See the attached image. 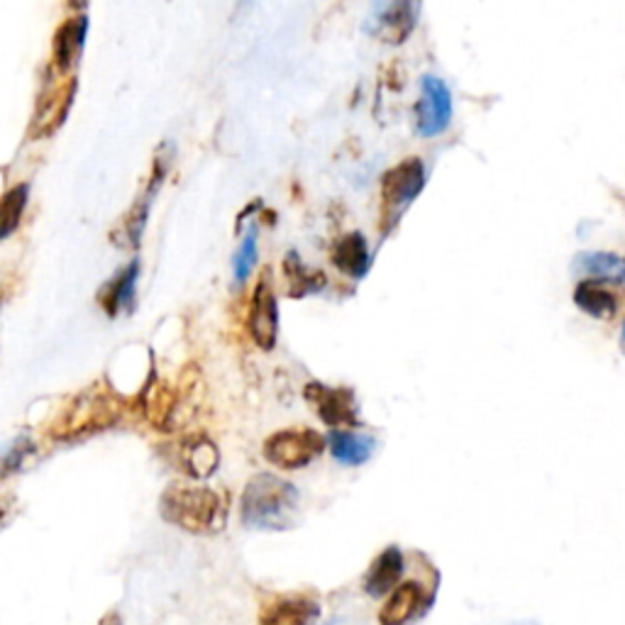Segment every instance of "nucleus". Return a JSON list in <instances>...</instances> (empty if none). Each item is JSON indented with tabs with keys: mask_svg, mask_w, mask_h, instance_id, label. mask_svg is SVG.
Returning a JSON list of instances; mask_svg holds the SVG:
<instances>
[{
	"mask_svg": "<svg viewBox=\"0 0 625 625\" xmlns=\"http://www.w3.org/2000/svg\"><path fill=\"white\" fill-rule=\"evenodd\" d=\"M298 489L276 474H255L239 499V515L247 527L257 531H288L296 523Z\"/></svg>",
	"mask_w": 625,
	"mask_h": 625,
	"instance_id": "1",
	"label": "nucleus"
},
{
	"mask_svg": "<svg viewBox=\"0 0 625 625\" xmlns=\"http://www.w3.org/2000/svg\"><path fill=\"white\" fill-rule=\"evenodd\" d=\"M160 509L166 523L186 533H218L225 525L223 499L213 489L194 482H174L162 494Z\"/></svg>",
	"mask_w": 625,
	"mask_h": 625,
	"instance_id": "2",
	"label": "nucleus"
},
{
	"mask_svg": "<svg viewBox=\"0 0 625 625\" xmlns=\"http://www.w3.org/2000/svg\"><path fill=\"white\" fill-rule=\"evenodd\" d=\"M117 418H120V401L113 393L95 387L79 393L76 399L64 408V413L59 416L54 420V426L50 428V436L54 440H74L81 436H89V432L111 428Z\"/></svg>",
	"mask_w": 625,
	"mask_h": 625,
	"instance_id": "3",
	"label": "nucleus"
},
{
	"mask_svg": "<svg viewBox=\"0 0 625 625\" xmlns=\"http://www.w3.org/2000/svg\"><path fill=\"white\" fill-rule=\"evenodd\" d=\"M426 186V166L416 156L396 164L381 182V223L393 227Z\"/></svg>",
	"mask_w": 625,
	"mask_h": 625,
	"instance_id": "4",
	"label": "nucleus"
},
{
	"mask_svg": "<svg viewBox=\"0 0 625 625\" xmlns=\"http://www.w3.org/2000/svg\"><path fill=\"white\" fill-rule=\"evenodd\" d=\"M326 450V438L312 428H286L264 442V460L279 469H304Z\"/></svg>",
	"mask_w": 625,
	"mask_h": 625,
	"instance_id": "5",
	"label": "nucleus"
},
{
	"mask_svg": "<svg viewBox=\"0 0 625 625\" xmlns=\"http://www.w3.org/2000/svg\"><path fill=\"white\" fill-rule=\"evenodd\" d=\"M452 93L438 76H423L416 103V132L420 137H438L450 127Z\"/></svg>",
	"mask_w": 625,
	"mask_h": 625,
	"instance_id": "6",
	"label": "nucleus"
},
{
	"mask_svg": "<svg viewBox=\"0 0 625 625\" xmlns=\"http://www.w3.org/2000/svg\"><path fill=\"white\" fill-rule=\"evenodd\" d=\"M306 401L322 423L335 430L359 423L355 393L350 389H332L320 381H310L306 387Z\"/></svg>",
	"mask_w": 625,
	"mask_h": 625,
	"instance_id": "7",
	"label": "nucleus"
},
{
	"mask_svg": "<svg viewBox=\"0 0 625 625\" xmlns=\"http://www.w3.org/2000/svg\"><path fill=\"white\" fill-rule=\"evenodd\" d=\"M249 335L262 350H274L276 335H279V306H276V294L267 276H262L255 294H252L249 316H247Z\"/></svg>",
	"mask_w": 625,
	"mask_h": 625,
	"instance_id": "8",
	"label": "nucleus"
},
{
	"mask_svg": "<svg viewBox=\"0 0 625 625\" xmlns=\"http://www.w3.org/2000/svg\"><path fill=\"white\" fill-rule=\"evenodd\" d=\"M320 616L318 601L308 594L274 598L259 613V625H312Z\"/></svg>",
	"mask_w": 625,
	"mask_h": 625,
	"instance_id": "9",
	"label": "nucleus"
},
{
	"mask_svg": "<svg viewBox=\"0 0 625 625\" xmlns=\"http://www.w3.org/2000/svg\"><path fill=\"white\" fill-rule=\"evenodd\" d=\"M428 608V594L423 584L406 582L389 594L387 604L379 611L381 625H408Z\"/></svg>",
	"mask_w": 625,
	"mask_h": 625,
	"instance_id": "10",
	"label": "nucleus"
},
{
	"mask_svg": "<svg viewBox=\"0 0 625 625\" xmlns=\"http://www.w3.org/2000/svg\"><path fill=\"white\" fill-rule=\"evenodd\" d=\"M403 552L391 545L381 552V555L369 564V570L365 574V580H362V586H365V592L371 596V598H379V596H387L391 594L396 584H399L401 580V574H403Z\"/></svg>",
	"mask_w": 625,
	"mask_h": 625,
	"instance_id": "11",
	"label": "nucleus"
},
{
	"mask_svg": "<svg viewBox=\"0 0 625 625\" xmlns=\"http://www.w3.org/2000/svg\"><path fill=\"white\" fill-rule=\"evenodd\" d=\"M326 442L330 448V454L345 467H359L369 462L377 448L375 438L357 430H330Z\"/></svg>",
	"mask_w": 625,
	"mask_h": 625,
	"instance_id": "12",
	"label": "nucleus"
},
{
	"mask_svg": "<svg viewBox=\"0 0 625 625\" xmlns=\"http://www.w3.org/2000/svg\"><path fill=\"white\" fill-rule=\"evenodd\" d=\"M86 30L89 20L86 16H76L66 20L62 28L54 34V64L59 71H71L79 62V57L83 52V42H86Z\"/></svg>",
	"mask_w": 625,
	"mask_h": 625,
	"instance_id": "13",
	"label": "nucleus"
},
{
	"mask_svg": "<svg viewBox=\"0 0 625 625\" xmlns=\"http://www.w3.org/2000/svg\"><path fill=\"white\" fill-rule=\"evenodd\" d=\"M413 22H416L413 0H393V3L379 10L375 32L383 42L399 44L413 32Z\"/></svg>",
	"mask_w": 625,
	"mask_h": 625,
	"instance_id": "14",
	"label": "nucleus"
},
{
	"mask_svg": "<svg viewBox=\"0 0 625 625\" xmlns=\"http://www.w3.org/2000/svg\"><path fill=\"white\" fill-rule=\"evenodd\" d=\"M137 276H140V264L132 262L130 267H125L115 276V279L105 284V288L101 291V306L107 316L115 318L123 310L132 308V304H135Z\"/></svg>",
	"mask_w": 625,
	"mask_h": 625,
	"instance_id": "15",
	"label": "nucleus"
},
{
	"mask_svg": "<svg viewBox=\"0 0 625 625\" xmlns=\"http://www.w3.org/2000/svg\"><path fill=\"white\" fill-rule=\"evenodd\" d=\"M574 304L580 310H584L586 316H592L596 320H611L618 312V298L616 294L606 288L598 281H580L574 288Z\"/></svg>",
	"mask_w": 625,
	"mask_h": 625,
	"instance_id": "16",
	"label": "nucleus"
},
{
	"mask_svg": "<svg viewBox=\"0 0 625 625\" xmlns=\"http://www.w3.org/2000/svg\"><path fill=\"white\" fill-rule=\"evenodd\" d=\"M332 264L342 274L352 276V279H362L369 269V247L367 239L359 233L345 235L332 247Z\"/></svg>",
	"mask_w": 625,
	"mask_h": 625,
	"instance_id": "17",
	"label": "nucleus"
},
{
	"mask_svg": "<svg viewBox=\"0 0 625 625\" xmlns=\"http://www.w3.org/2000/svg\"><path fill=\"white\" fill-rule=\"evenodd\" d=\"M576 271L588 276V281L621 286L625 279V264L621 255L613 252H586L576 257Z\"/></svg>",
	"mask_w": 625,
	"mask_h": 625,
	"instance_id": "18",
	"label": "nucleus"
},
{
	"mask_svg": "<svg viewBox=\"0 0 625 625\" xmlns=\"http://www.w3.org/2000/svg\"><path fill=\"white\" fill-rule=\"evenodd\" d=\"M221 452L206 436H196L182 444V467L188 477L208 479L218 469Z\"/></svg>",
	"mask_w": 625,
	"mask_h": 625,
	"instance_id": "19",
	"label": "nucleus"
},
{
	"mask_svg": "<svg viewBox=\"0 0 625 625\" xmlns=\"http://www.w3.org/2000/svg\"><path fill=\"white\" fill-rule=\"evenodd\" d=\"M74 89H76V81L64 83V86H59L50 95V101L38 107V117H34V127H38V132H34V135H50V132H54L59 125L64 123V117L69 115L71 101H74Z\"/></svg>",
	"mask_w": 625,
	"mask_h": 625,
	"instance_id": "20",
	"label": "nucleus"
},
{
	"mask_svg": "<svg viewBox=\"0 0 625 625\" xmlns=\"http://www.w3.org/2000/svg\"><path fill=\"white\" fill-rule=\"evenodd\" d=\"M30 198V186L18 184L0 196V239H6L18 230V225L25 215Z\"/></svg>",
	"mask_w": 625,
	"mask_h": 625,
	"instance_id": "21",
	"label": "nucleus"
},
{
	"mask_svg": "<svg viewBox=\"0 0 625 625\" xmlns=\"http://www.w3.org/2000/svg\"><path fill=\"white\" fill-rule=\"evenodd\" d=\"M255 264H257V227H252V230L243 237V243H239L233 257V276L237 286L247 284L252 271H255Z\"/></svg>",
	"mask_w": 625,
	"mask_h": 625,
	"instance_id": "22",
	"label": "nucleus"
},
{
	"mask_svg": "<svg viewBox=\"0 0 625 625\" xmlns=\"http://www.w3.org/2000/svg\"><path fill=\"white\" fill-rule=\"evenodd\" d=\"M284 274H286V281H288V294L291 296H306L310 291H316V286H312V279H316V274H312L296 252H288L286 259H284Z\"/></svg>",
	"mask_w": 625,
	"mask_h": 625,
	"instance_id": "23",
	"label": "nucleus"
},
{
	"mask_svg": "<svg viewBox=\"0 0 625 625\" xmlns=\"http://www.w3.org/2000/svg\"><path fill=\"white\" fill-rule=\"evenodd\" d=\"M34 450V444L28 440V438H20L16 444H13V450H10L6 454V460H3V472H18V469L22 467V462H25V457L32 454Z\"/></svg>",
	"mask_w": 625,
	"mask_h": 625,
	"instance_id": "24",
	"label": "nucleus"
},
{
	"mask_svg": "<svg viewBox=\"0 0 625 625\" xmlns=\"http://www.w3.org/2000/svg\"><path fill=\"white\" fill-rule=\"evenodd\" d=\"M101 625H120V613L117 611H111V613H105Z\"/></svg>",
	"mask_w": 625,
	"mask_h": 625,
	"instance_id": "25",
	"label": "nucleus"
},
{
	"mask_svg": "<svg viewBox=\"0 0 625 625\" xmlns=\"http://www.w3.org/2000/svg\"><path fill=\"white\" fill-rule=\"evenodd\" d=\"M330 625H342V621H335V623H330Z\"/></svg>",
	"mask_w": 625,
	"mask_h": 625,
	"instance_id": "26",
	"label": "nucleus"
},
{
	"mask_svg": "<svg viewBox=\"0 0 625 625\" xmlns=\"http://www.w3.org/2000/svg\"><path fill=\"white\" fill-rule=\"evenodd\" d=\"M245 3H247V0H239V6H245Z\"/></svg>",
	"mask_w": 625,
	"mask_h": 625,
	"instance_id": "27",
	"label": "nucleus"
},
{
	"mask_svg": "<svg viewBox=\"0 0 625 625\" xmlns=\"http://www.w3.org/2000/svg\"><path fill=\"white\" fill-rule=\"evenodd\" d=\"M0 306H3V296H0Z\"/></svg>",
	"mask_w": 625,
	"mask_h": 625,
	"instance_id": "28",
	"label": "nucleus"
},
{
	"mask_svg": "<svg viewBox=\"0 0 625 625\" xmlns=\"http://www.w3.org/2000/svg\"><path fill=\"white\" fill-rule=\"evenodd\" d=\"M525 625H535V623H525Z\"/></svg>",
	"mask_w": 625,
	"mask_h": 625,
	"instance_id": "29",
	"label": "nucleus"
}]
</instances>
